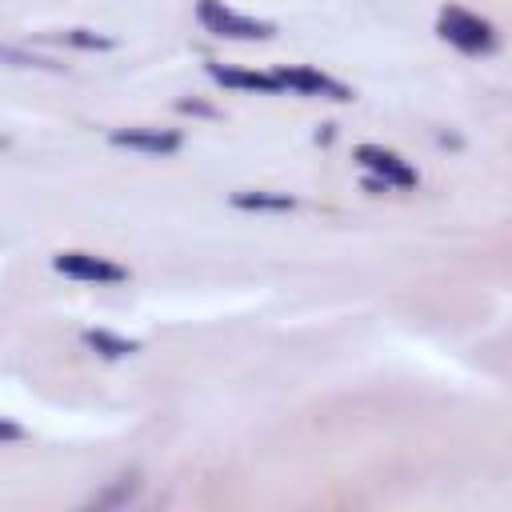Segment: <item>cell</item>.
Listing matches in <instances>:
<instances>
[{"mask_svg": "<svg viewBox=\"0 0 512 512\" xmlns=\"http://www.w3.org/2000/svg\"><path fill=\"white\" fill-rule=\"evenodd\" d=\"M196 20H200L212 36H224V40H268V36L276 32L268 20L240 16V12H232L224 0H200V4H196Z\"/></svg>", "mask_w": 512, "mask_h": 512, "instance_id": "obj_1", "label": "cell"}, {"mask_svg": "<svg viewBox=\"0 0 512 512\" xmlns=\"http://www.w3.org/2000/svg\"><path fill=\"white\" fill-rule=\"evenodd\" d=\"M436 28H440V36H444L448 44H456V48L468 52V56H484V52L496 48L492 24L480 20V16H472V12H464V8H444L440 20H436Z\"/></svg>", "mask_w": 512, "mask_h": 512, "instance_id": "obj_2", "label": "cell"}, {"mask_svg": "<svg viewBox=\"0 0 512 512\" xmlns=\"http://www.w3.org/2000/svg\"><path fill=\"white\" fill-rule=\"evenodd\" d=\"M356 160H360V168L372 172L384 188H412V184H416V168H412L404 156H396L392 148L360 144V148H356Z\"/></svg>", "mask_w": 512, "mask_h": 512, "instance_id": "obj_3", "label": "cell"}, {"mask_svg": "<svg viewBox=\"0 0 512 512\" xmlns=\"http://www.w3.org/2000/svg\"><path fill=\"white\" fill-rule=\"evenodd\" d=\"M52 268L72 276V280H88V284H120L128 272L104 256H92V252H56L52 256Z\"/></svg>", "mask_w": 512, "mask_h": 512, "instance_id": "obj_4", "label": "cell"}, {"mask_svg": "<svg viewBox=\"0 0 512 512\" xmlns=\"http://www.w3.org/2000/svg\"><path fill=\"white\" fill-rule=\"evenodd\" d=\"M276 80H280L284 88H296V92H304V96H324V100H352V92H348L340 80H332V76H324V72H316V68H308V64H296V68H276Z\"/></svg>", "mask_w": 512, "mask_h": 512, "instance_id": "obj_5", "label": "cell"}, {"mask_svg": "<svg viewBox=\"0 0 512 512\" xmlns=\"http://www.w3.org/2000/svg\"><path fill=\"white\" fill-rule=\"evenodd\" d=\"M108 140L116 148H132V152H148V156H168L180 148V132H172V128H116Z\"/></svg>", "mask_w": 512, "mask_h": 512, "instance_id": "obj_6", "label": "cell"}, {"mask_svg": "<svg viewBox=\"0 0 512 512\" xmlns=\"http://www.w3.org/2000/svg\"><path fill=\"white\" fill-rule=\"evenodd\" d=\"M208 76H212L216 84H224V88H244V92H280V88H284V84L276 80V72L264 76V72H244V68L208 64Z\"/></svg>", "mask_w": 512, "mask_h": 512, "instance_id": "obj_7", "label": "cell"}, {"mask_svg": "<svg viewBox=\"0 0 512 512\" xmlns=\"http://www.w3.org/2000/svg\"><path fill=\"white\" fill-rule=\"evenodd\" d=\"M232 204L248 208V212H288V208H296V200L284 196V192H236Z\"/></svg>", "mask_w": 512, "mask_h": 512, "instance_id": "obj_8", "label": "cell"}, {"mask_svg": "<svg viewBox=\"0 0 512 512\" xmlns=\"http://www.w3.org/2000/svg\"><path fill=\"white\" fill-rule=\"evenodd\" d=\"M84 344L92 348V352H100L104 360H120V356H132L140 344L136 340H124V336H112V332H84Z\"/></svg>", "mask_w": 512, "mask_h": 512, "instance_id": "obj_9", "label": "cell"}, {"mask_svg": "<svg viewBox=\"0 0 512 512\" xmlns=\"http://www.w3.org/2000/svg\"><path fill=\"white\" fill-rule=\"evenodd\" d=\"M64 40L76 44V48H108V44H112L108 36H92V32H80V28H76V32H64Z\"/></svg>", "mask_w": 512, "mask_h": 512, "instance_id": "obj_10", "label": "cell"}, {"mask_svg": "<svg viewBox=\"0 0 512 512\" xmlns=\"http://www.w3.org/2000/svg\"><path fill=\"white\" fill-rule=\"evenodd\" d=\"M0 436H4V440H16V436H20V428H16V424H8V420H4V424H0Z\"/></svg>", "mask_w": 512, "mask_h": 512, "instance_id": "obj_11", "label": "cell"}]
</instances>
